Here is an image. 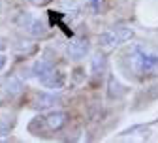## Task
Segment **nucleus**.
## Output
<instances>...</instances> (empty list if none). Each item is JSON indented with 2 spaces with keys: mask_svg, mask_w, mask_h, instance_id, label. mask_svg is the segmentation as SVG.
<instances>
[{
  "mask_svg": "<svg viewBox=\"0 0 158 143\" xmlns=\"http://www.w3.org/2000/svg\"><path fill=\"white\" fill-rule=\"evenodd\" d=\"M124 58H126L130 70L139 75L152 74L154 70H158V51L149 45H143V44L132 45V49L126 53Z\"/></svg>",
  "mask_w": 158,
  "mask_h": 143,
  "instance_id": "obj_1",
  "label": "nucleus"
},
{
  "mask_svg": "<svg viewBox=\"0 0 158 143\" xmlns=\"http://www.w3.org/2000/svg\"><path fill=\"white\" fill-rule=\"evenodd\" d=\"M17 27L23 28L32 38H40V36H44L47 32V25L44 21H40L38 17H34L32 13H28V11H23L17 17Z\"/></svg>",
  "mask_w": 158,
  "mask_h": 143,
  "instance_id": "obj_2",
  "label": "nucleus"
},
{
  "mask_svg": "<svg viewBox=\"0 0 158 143\" xmlns=\"http://www.w3.org/2000/svg\"><path fill=\"white\" fill-rule=\"evenodd\" d=\"M40 83L49 90H60L66 85V75H64V72H58L53 68L51 72H47L45 75L40 77Z\"/></svg>",
  "mask_w": 158,
  "mask_h": 143,
  "instance_id": "obj_3",
  "label": "nucleus"
},
{
  "mask_svg": "<svg viewBox=\"0 0 158 143\" xmlns=\"http://www.w3.org/2000/svg\"><path fill=\"white\" fill-rule=\"evenodd\" d=\"M66 51H68V57L72 60H81V58H85V55L89 53V40L87 38H73L72 42L68 44Z\"/></svg>",
  "mask_w": 158,
  "mask_h": 143,
  "instance_id": "obj_4",
  "label": "nucleus"
},
{
  "mask_svg": "<svg viewBox=\"0 0 158 143\" xmlns=\"http://www.w3.org/2000/svg\"><path fill=\"white\" fill-rule=\"evenodd\" d=\"M66 120H68V115L64 111H51L44 117V122H45V126L49 130H60L64 124H66Z\"/></svg>",
  "mask_w": 158,
  "mask_h": 143,
  "instance_id": "obj_5",
  "label": "nucleus"
},
{
  "mask_svg": "<svg viewBox=\"0 0 158 143\" xmlns=\"http://www.w3.org/2000/svg\"><path fill=\"white\" fill-rule=\"evenodd\" d=\"M98 44H100V47H104V49H115L123 42H121V38L117 36V32L111 28V30H104V32L98 34Z\"/></svg>",
  "mask_w": 158,
  "mask_h": 143,
  "instance_id": "obj_6",
  "label": "nucleus"
},
{
  "mask_svg": "<svg viewBox=\"0 0 158 143\" xmlns=\"http://www.w3.org/2000/svg\"><path fill=\"white\" fill-rule=\"evenodd\" d=\"M23 89H25V85H23L21 77H17V75H10V77L4 81V92H6L8 96H17V94H21Z\"/></svg>",
  "mask_w": 158,
  "mask_h": 143,
  "instance_id": "obj_7",
  "label": "nucleus"
},
{
  "mask_svg": "<svg viewBox=\"0 0 158 143\" xmlns=\"http://www.w3.org/2000/svg\"><path fill=\"white\" fill-rule=\"evenodd\" d=\"M58 102V98L55 96V94H45V92H40V94H36V98H34V102H32V106L36 107V109H49V107H53L55 104Z\"/></svg>",
  "mask_w": 158,
  "mask_h": 143,
  "instance_id": "obj_8",
  "label": "nucleus"
},
{
  "mask_svg": "<svg viewBox=\"0 0 158 143\" xmlns=\"http://www.w3.org/2000/svg\"><path fill=\"white\" fill-rule=\"evenodd\" d=\"M53 70V62L49 58H38L36 62L32 64V75L34 77H42V75H45L47 72H51Z\"/></svg>",
  "mask_w": 158,
  "mask_h": 143,
  "instance_id": "obj_9",
  "label": "nucleus"
},
{
  "mask_svg": "<svg viewBox=\"0 0 158 143\" xmlns=\"http://www.w3.org/2000/svg\"><path fill=\"white\" fill-rule=\"evenodd\" d=\"M106 68H107L106 57L100 55V53L92 55V58H90V70H92V74H94V75H102V74L106 72Z\"/></svg>",
  "mask_w": 158,
  "mask_h": 143,
  "instance_id": "obj_10",
  "label": "nucleus"
},
{
  "mask_svg": "<svg viewBox=\"0 0 158 143\" xmlns=\"http://www.w3.org/2000/svg\"><path fill=\"white\" fill-rule=\"evenodd\" d=\"M107 87H109V96H111V98H118V96L124 94V87L118 83V79H117L115 75L109 77V85H107Z\"/></svg>",
  "mask_w": 158,
  "mask_h": 143,
  "instance_id": "obj_11",
  "label": "nucleus"
},
{
  "mask_svg": "<svg viewBox=\"0 0 158 143\" xmlns=\"http://www.w3.org/2000/svg\"><path fill=\"white\" fill-rule=\"evenodd\" d=\"M113 30L117 32V36H118V38H121V42H123V44L134 38V28H132V27H128V25H118V27H113Z\"/></svg>",
  "mask_w": 158,
  "mask_h": 143,
  "instance_id": "obj_12",
  "label": "nucleus"
},
{
  "mask_svg": "<svg viewBox=\"0 0 158 143\" xmlns=\"http://www.w3.org/2000/svg\"><path fill=\"white\" fill-rule=\"evenodd\" d=\"M10 128H11L10 122L6 119H0V136H8L10 134Z\"/></svg>",
  "mask_w": 158,
  "mask_h": 143,
  "instance_id": "obj_13",
  "label": "nucleus"
},
{
  "mask_svg": "<svg viewBox=\"0 0 158 143\" xmlns=\"http://www.w3.org/2000/svg\"><path fill=\"white\" fill-rule=\"evenodd\" d=\"M6 64H8V57H6L4 53H0V70H4Z\"/></svg>",
  "mask_w": 158,
  "mask_h": 143,
  "instance_id": "obj_14",
  "label": "nucleus"
},
{
  "mask_svg": "<svg viewBox=\"0 0 158 143\" xmlns=\"http://www.w3.org/2000/svg\"><path fill=\"white\" fill-rule=\"evenodd\" d=\"M30 4H34V6H44L45 2H49V0H28Z\"/></svg>",
  "mask_w": 158,
  "mask_h": 143,
  "instance_id": "obj_15",
  "label": "nucleus"
},
{
  "mask_svg": "<svg viewBox=\"0 0 158 143\" xmlns=\"http://www.w3.org/2000/svg\"><path fill=\"white\" fill-rule=\"evenodd\" d=\"M4 47H6V42H4V38H2V36H0V51H2Z\"/></svg>",
  "mask_w": 158,
  "mask_h": 143,
  "instance_id": "obj_16",
  "label": "nucleus"
},
{
  "mask_svg": "<svg viewBox=\"0 0 158 143\" xmlns=\"http://www.w3.org/2000/svg\"><path fill=\"white\" fill-rule=\"evenodd\" d=\"M89 2H90L92 6H96V4H98V0H89Z\"/></svg>",
  "mask_w": 158,
  "mask_h": 143,
  "instance_id": "obj_17",
  "label": "nucleus"
}]
</instances>
